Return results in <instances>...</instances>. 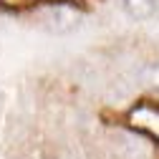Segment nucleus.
<instances>
[{
  "label": "nucleus",
  "instance_id": "nucleus-2",
  "mask_svg": "<svg viewBox=\"0 0 159 159\" xmlns=\"http://www.w3.org/2000/svg\"><path fill=\"white\" fill-rule=\"evenodd\" d=\"M111 157L114 159H152V144L144 134L134 129L111 131Z\"/></svg>",
  "mask_w": 159,
  "mask_h": 159
},
{
  "label": "nucleus",
  "instance_id": "nucleus-4",
  "mask_svg": "<svg viewBox=\"0 0 159 159\" xmlns=\"http://www.w3.org/2000/svg\"><path fill=\"white\" fill-rule=\"evenodd\" d=\"M121 10L131 20H152L159 13V0H121Z\"/></svg>",
  "mask_w": 159,
  "mask_h": 159
},
{
  "label": "nucleus",
  "instance_id": "nucleus-3",
  "mask_svg": "<svg viewBox=\"0 0 159 159\" xmlns=\"http://www.w3.org/2000/svg\"><path fill=\"white\" fill-rule=\"evenodd\" d=\"M126 126L144 134L147 139H159V104L139 101L126 116Z\"/></svg>",
  "mask_w": 159,
  "mask_h": 159
},
{
  "label": "nucleus",
  "instance_id": "nucleus-1",
  "mask_svg": "<svg viewBox=\"0 0 159 159\" xmlns=\"http://www.w3.org/2000/svg\"><path fill=\"white\" fill-rule=\"evenodd\" d=\"M41 20V28L53 33V35H68L73 33L84 20V13L81 8H76L73 3H51L41 10L38 15Z\"/></svg>",
  "mask_w": 159,
  "mask_h": 159
},
{
  "label": "nucleus",
  "instance_id": "nucleus-5",
  "mask_svg": "<svg viewBox=\"0 0 159 159\" xmlns=\"http://www.w3.org/2000/svg\"><path fill=\"white\" fill-rule=\"evenodd\" d=\"M46 159H76V154H71V152H66V149H58V152L46 154Z\"/></svg>",
  "mask_w": 159,
  "mask_h": 159
}]
</instances>
